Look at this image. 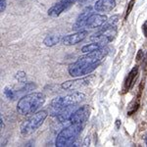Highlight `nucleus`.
Masks as SVG:
<instances>
[{
  "instance_id": "1",
  "label": "nucleus",
  "mask_w": 147,
  "mask_h": 147,
  "mask_svg": "<svg viewBox=\"0 0 147 147\" xmlns=\"http://www.w3.org/2000/svg\"><path fill=\"white\" fill-rule=\"evenodd\" d=\"M109 53L107 47L99 49V50L85 53V55L80 56L75 63L71 64L68 71L71 77L79 78L84 77L91 74L101 64Z\"/></svg>"
},
{
  "instance_id": "2",
  "label": "nucleus",
  "mask_w": 147,
  "mask_h": 147,
  "mask_svg": "<svg viewBox=\"0 0 147 147\" xmlns=\"http://www.w3.org/2000/svg\"><path fill=\"white\" fill-rule=\"evenodd\" d=\"M46 97L41 92H32L23 96L18 101L17 112L22 116L32 115L45 103Z\"/></svg>"
},
{
  "instance_id": "3",
  "label": "nucleus",
  "mask_w": 147,
  "mask_h": 147,
  "mask_svg": "<svg viewBox=\"0 0 147 147\" xmlns=\"http://www.w3.org/2000/svg\"><path fill=\"white\" fill-rule=\"evenodd\" d=\"M85 99V94L80 91H74L62 97H56L50 103L49 115L57 117L65 107L71 105H78Z\"/></svg>"
},
{
  "instance_id": "4",
  "label": "nucleus",
  "mask_w": 147,
  "mask_h": 147,
  "mask_svg": "<svg viewBox=\"0 0 147 147\" xmlns=\"http://www.w3.org/2000/svg\"><path fill=\"white\" fill-rule=\"evenodd\" d=\"M84 125L70 124V125L64 127L57 136L55 145L57 147H67L73 146L75 141L82 131Z\"/></svg>"
},
{
  "instance_id": "5",
  "label": "nucleus",
  "mask_w": 147,
  "mask_h": 147,
  "mask_svg": "<svg viewBox=\"0 0 147 147\" xmlns=\"http://www.w3.org/2000/svg\"><path fill=\"white\" fill-rule=\"evenodd\" d=\"M48 112L45 110L37 111L30 116L28 119H26L21 125V134L23 136H30L41 127V125L46 120Z\"/></svg>"
},
{
  "instance_id": "6",
  "label": "nucleus",
  "mask_w": 147,
  "mask_h": 147,
  "mask_svg": "<svg viewBox=\"0 0 147 147\" xmlns=\"http://www.w3.org/2000/svg\"><path fill=\"white\" fill-rule=\"evenodd\" d=\"M95 75H87L84 77L80 78L79 77L78 79L67 80V82H63L61 84V87L65 90H78V89H82L84 87L88 86L91 84H93L95 80Z\"/></svg>"
},
{
  "instance_id": "7",
  "label": "nucleus",
  "mask_w": 147,
  "mask_h": 147,
  "mask_svg": "<svg viewBox=\"0 0 147 147\" xmlns=\"http://www.w3.org/2000/svg\"><path fill=\"white\" fill-rule=\"evenodd\" d=\"M117 35V27L114 26L104 25L98 32L90 36L91 41H99L104 43H109L115 38Z\"/></svg>"
},
{
  "instance_id": "8",
  "label": "nucleus",
  "mask_w": 147,
  "mask_h": 147,
  "mask_svg": "<svg viewBox=\"0 0 147 147\" xmlns=\"http://www.w3.org/2000/svg\"><path fill=\"white\" fill-rule=\"evenodd\" d=\"M89 107L87 105H84L82 107L78 108L74 112V114L71 117L70 123L71 124H80V125H85L86 121L89 118Z\"/></svg>"
},
{
  "instance_id": "9",
  "label": "nucleus",
  "mask_w": 147,
  "mask_h": 147,
  "mask_svg": "<svg viewBox=\"0 0 147 147\" xmlns=\"http://www.w3.org/2000/svg\"><path fill=\"white\" fill-rule=\"evenodd\" d=\"M108 21V18L104 14H98V13H91L88 16L85 23V28H102Z\"/></svg>"
},
{
  "instance_id": "10",
  "label": "nucleus",
  "mask_w": 147,
  "mask_h": 147,
  "mask_svg": "<svg viewBox=\"0 0 147 147\" xmlns=\"http://www.w3.org/2000/svg\"><path fill=\"white\" fill-rule=\"evenodd\" d=\"M88 35V32L87 30H78L75 34H68L62 38V42L64 45H75V44L80 43V41H82L85 37Z\"/></svg>"
},
{
  "instance_id": "11",
  "label": "nucleus",
  "mask_w": 147,
  "mask_h": 147,
  "mask_svg": "<svg viewBox=\"0 0 147 147\" xmlns=\"http://www.w3.org/2000/svg\"><path fill=\"white\" fill-rule=\"evenodd\" d=\"M138 73H139L138 66H136V67L131 69V71L129 73V75L125 78V80L124 82V86H123V91H122L123 94L129 92L134 87V82H136L137 77H138Z\"/></svg>"
},
{
  "instance_id": "12",
  "label": "nucleus",
  "mask_w": 147,
  "mask_h": 147,
  "mask_svg": "<svg viewBox=\"0 0 147 147\" xmlns=\"http://www.w3.org/2000/svg\"><path fill=\"white\" fill-rule=\"evenodd\" d=\"M73 4L72 3H69V2H66V1H61L56 3L55 5H53L51 8H49L48 10V15L50 16L52 18H57L63 13V12L67 11Z\"/></svg>"
},
{
  "instance_id": "13",
  "label": "nucleus",
  "mask_w": 147,
  "mask_h": 147,
  "mask_svg": "<svg viewBox=\"0 0 147 147\" xmlns=\"http://www.w3.org/2000/svg\"><path fill=\"white\" fill-rule=\"evenodd\" d=\"M116 7V0H96L94 3V10L101 13L111 12Z\"/></svg>"
},
{
  "instance_id": "14",
  "label": "nucleus",
  "mask_w": 147,
  "mask_h": 147,
  "mask_svg": "<svg viewBox=\"0 0 147 147\" xmlns=\"http://www.w3.org/2000/svg\"><path fill=\"white\" fill-rule=\"evenodd\" d=\"M77 109H78L77 105L67 106V107H65L60 113L58 114V116H57V120H58L60 123H62V124H65V123H67V122H70L71 117H72L74 112H75Z\"/></svg>"
},
{
  "instance_id": "15",
  "label": "nucleus",
  "mask_w": 147,
  "mask_h": 147,
  "mask_svg": "<svg viewBox=\"0 0 147 147\" xmlns=\"http://www.w3.org/2000/svg\"><path fill=\"white\" fill-rule=\"evenodd\" d=\"M90 7H88V8L86 9L85 11L82 12V14L79 16V18L77 19V21H76V23L74 24L73 26V30H82V28L85 27V23H86V20L87 18H88V16L90 15Z\"/></svg>"
},
{
  "instance_id": "16",
  "label": "nucleus",
  "mask_w": 147,
  "mask_h": 147,
  "mask_svg": "<svg viewBox=\"0 0 147 147\" xmlns=\"http://www.w3.org/2000/svg\"><path fill=\"white\" fill-rule=\"evenodd\" d=\"M107 43H104V42H99V41H92L91 43H88L86 45L82 47V53H89V52H93L99 49L103 48L106 46Z\"/></svg>"
},
{
  "instance_id": "17",
  "label": "nucleus",
  "mask_w": 147,
  "mask_h": 147,
  "mask_svg": "<svg viewBox=\"0 0 147 147\" xmlns=\"http://www.w3.org/2000/svg\"><path fill=\"white\" fill-rule=\"evenodd\" d=\"M61 40H62V38H61L60 35H56V34L55 35H47L43 40V43H44V45H46L48 47H52V46L56 45V44H58Z\"/></svg>"
},
{
  "instance_id": "18",
  "label": "nucleus",
  "mask_w": 147,
  "mask_h": 147,
  "mask_svg": "<svg viewBox=\"0 0 147 147\" xmlns=\"http://www.w3.org/2000/svg\"><path fill=\"white\" fill-rule=\"evenodd\" d=\"M119 20H120V17H119V15H114L112 16L111 18H109L108 19V21L106 22L105 25H108V26H117V24L118 22H119Z\"/></svg>"
},
{
  "instance_id": "19",
  "label": "nucleus",
  "mask_w": 147,
  "mask_h": 147,
  "mask_svg": "<svg viewBox=\"0 0 147 147\" xmlns=\"http://www.w3.org/2000/svg\"><path fill=\"white\" fill-rule=\"evenodd\" d=\"M4 94H5V96L7 98L11 99V100H14V99L16 98V92L14 90H12L11 88H5V90H4Z\"/></svg>"
},
{
  "instance_id": "20",
  "label": "nucleus",
  "mask_w": 147,
  "mask_h": 147,
  "mask_svg": "<svg viewBox=\"0 0 147 147\" xmlns=\"http://www.w3.org/2000/svg\"><path fill=\"white\" fill-rule=\"evenodd\" d=\"M134 1H136V0H130V1H129V7H127V12H125V20H127V16H129V15L130 11H131V10H132V7H134Z\"/></svg>"
},
{
  "instance_id": "21",
  "label": "nucleus",
  "mask_w": 147,
  "mask_h": 147,
  "mask_svg": "<svg viewBox=\"0 0 147 147\" xmlns=\"http://www.w3.org/2000/svg\"><path fill=\"white\" fill-rule=\"evenodd\" d=\"M142 69H143L144 75H146V73H147V52H146V55L144 56V58H143V62H142Z\"/></svg>"
},
{
  "instance_id": "22",
  "label": "nucleus",
  "mask_w": 147,
  "mask_h": 147,
  "mask_svg": "<svg viewBox=\"0 0 147 147\" xmlns=\"http://www.w3.org/2000/svg\"><path fill=\"white\" fill-rule=\"evenodd\" d=\"M7 5V0H0V12H4L6 9Z\"/></svg>"
},
{
  "instance_id": "23",
  "label": "nucleus",
  "mask_w": 147,
  "mask_h": 147,
  "mask_svg": "<svg viewBox=\"0 0 147 147\" xmlns=\"http://www.w3.org/2000/svg\"><path fill=\"white\" fill-rule=\"evenodd\" d=\"M16 78H17L19 80H23L24 79H26V73L22 72V71H20V72L17 73V76H16Z\"/></svg>"
},
{
  "instance_id": "24",
  "label": "nucleus",
  "mask_w": 147,
  "mask_h": 147,
  "mask_svg": "<svg viewBox=\"0 0 147 147\" xmlns=\"http://www.w3.org/2000/svg\"><path fill=\"white\" fill-rule=\"evenodd\" d=\"M144 58V54H143V51L141 50H138V53H137V55H136V61L138 62V61H140L142 60V59Z\"/></svg>"
},
{
  "instance_id": "25",
  "label": "nucleus",
  "mask_w": 147,
  "mask_h": 147,
  "mask_svg": "<svg viewBox=\"0 0 147 147\" xmlns=\"http://www.w3.org/2000/svg\"><path fill=\"white\" fill-rule=\"evenodd\" d=\"M142 32H143L144 36L147 38V20L144 22L143 25H142Z\"/></svg>"
},
{
  "instance_id": "26",
  "label": "nucleus",
  "mask_w": 147,
  "mask_h": 147,
  "mask_svg": "<svg viewBox=\"0 0 147 147\" xmlns=\"http://www.w3.org/2000/svg\"><path fill=\"white\" fill-rule=\"evenodd\" d=\"M61 1H66V2H69V3H76L77 1H79V0H61Z\"/></svg>"
},
{
  "instance_id": "27",
  "label": "nucleus",
  "mask_w": 147,
  "mask_h": 147,
  "mask_svg": "<svg viewBox=\"0 0 147 147\" xmlns=\"http://www.w3.org/2000/svg\"><path fill=\"white\" fill-rule=\"evenodd\" d=\"M116 127H117V129H119V127H121V121L120 120L116 121Z\"/></svg>"
},
{
  "instance_id": "28",
  "label": "nucleus",
  "mask_w": 147,
  "mask_h": 147,
  "mask_svg": "<svg viewBox=\"0 0 147 147\" xmlns=\"http://www.w3.org/2000/svg\"><path fill=\"white\" fill-rule=\"evenodd\" d=\"M0 122H1V129H4V127H5V125H4V123H3V120H2V118H1V120H0Z\"/></svg>"
},
{
  "instance_id": "29",
  "label": "nucleus",
  "mask_w": 147,
  "mask_h": 147,
  "mask_svg": "<svg viewBox=\"0 0 147 147\" xmlns=\"http://www.w3.org/2000/svg\"><path fill=\"white\" fill-rule=\"evenodd\" d=\"M145 143H146V145H147V136L145 137Z\"/></svg>"
}]
</instances>
